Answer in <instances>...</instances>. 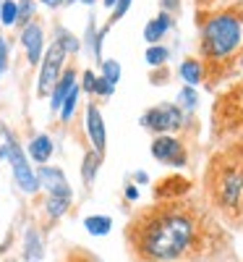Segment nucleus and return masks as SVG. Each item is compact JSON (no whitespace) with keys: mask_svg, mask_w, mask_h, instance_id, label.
Instances as JSON below:
<instances>
[{"mask_svg":"<svg viewBox=\"0 0 243 262\" xmlns=\"http://www.w3.org/2000/svg\"><path fill=\"white\" fill-rule=\"evenodd\" d=\"M102 79H105L110 86H115V84L120 81V63L113 60V58L102 60Z\"/></svg>","mask_w":243,"mask_h":262,"instance_id":"19","label":"nucleus"},{"mask_svg":"<svg viewBox=\"0 0 243 262\" xmlns=\"http://www.w3.org/2000/svg\"><path fill=\"white\" fill-rule=\"evenodd\" d=\"M58 37H60V39H55V42H58V45H60L65 53H76V50H79V39H76L71 32L58 29Z\"/></svg>","mask_w":243,"mask_h":262,"instance_id":"23","label":"nucleus"},{"mask_svg":"<svg viewBox=\"0 0 243 262\" xmlns=\"http://www.w3.org/2000/svg\"><path fill=\"white\" fill-rule=\"evenodd\" d=\"M181 79L186 81V86H196L199 81H202L204 76V69H202V60H196V58H188L181 63V69H178Z\"/></svg>","mask_w":243,"mask_h":262,"instance_id":"15","label":"nucleus"},{"mask_svg":"<svg viewBox=\"0 0 243 262\" xmlns=\"http://www.w3.org/2000/svg\"><path fill=\"white\" fill-rule=\"evenodd\" d=\"M0 137H3V144H0V158H8L18 189L24 194H34L39 189V184H37V173L32 170V165H29V160L24 155V149H21V144L16 142V137L11 134V131H0Z\"/></svg>","mask_w":243,"mask_h":262,"instance_id":"3","label":"nucleus"},{"mask_svg":"<svg viewBox=\"0 0 243 262\" xmlns=\"http://www.w3.org/2000/svg\"><path fill=\"white\" fill-rule=\"evenodd\" d=\"M79 92H81V90H79V84H76L74 90L68 92V97L63 100V105H60V118H63V121H71V118H74L76 102H79Z\"/></svg>","mask_w":243,"mask_h":262,"instance_id":"21","label":"nucleus"},{"mask_svg":"<svg viewBox=\"0 0 243 262\" xmlns=\"http://www.w3.org/2000/svg\"><path fill=\"white\" fill-rule=\"evenodd\" d=\"M97 168H100V155L92 149L84 155V168H81V176H84V184H92L94 176H97Z\"/></svg>","mask_w":243,"mask_h":262,"instance_id":"17","label":"nucleus"},{"mask_svg":"<svg viewBox=\"0 0 243 262\" xmlns=\"http://www.w3.org/2000/svg\"><path fill=\"white\" fill-rule=\"evenodd\" d=\"M16 21H18V3H13V0H3V6H0V24L13 27Z\"/></svg>","mask_w":243,"mask_h":262,"instance_id":"20","label":"nucleus"},{"mask_svg":"<svg viewBox=\"0 0 243 262\" xmlns=\"http://www.w3.org/2000/svg\"><path fill=\"white\" fill-rule=\"evenodd\" d=\"M63 60H65V50L58 45V42H53V45L47 48L45 58H42V69H39V84H37V95L45 97L47 92H53L55 81L60 79V71H63Z\"/></svg>","mask_w":243,"mask_h":262,"instance_id":"5","label":"nucleus"},{"mask_svg":"<svg viewBox=\"0 0 243 262\" xmlns=\"http://www.w3.org/2000/svg\"><path fill=\"white\" fill-rule=\"evenodd\" d=\"M94 79H97L94 71H84V84H81V86H84L86 92H92V90H94Z\"/></svg>","mask_w":243,"mask_h":262,"instance_id":"29","label":"nucleus"},{"mask_svg":"<svg viewBox=\"0 0 243 262\" xmlns=\"http://www.w3.org/2000/svg\"><path fill=\"white\" fill-rule=\"evenodd\" d=\"M29 155H32L34 163H47L50 155H53V139L47 134H37L29 142Z\"/></svg>","mask_w":243,"mask_h":262,"instance_id":"14","label":"nucleus"},{"mask_svg":"<svg viewBox=\"0 0 243 262\" xmlns=\"http://www.w3.org/2000/svg\"><path fill=\"white\" fill-rule=\"evenodd\" d=\"M81 3H84V6H92V3H94V0H81Z\"/></svg>","mask_w":243,"mask_h":262,"instance_id":"35","label":"nucleus"},{"mask_svg":"<svg viewBox=\"0 0 243 262\" xmlns=\"http://www.w3.org/2000/svg\"><path fill=\"white\" fill-rule=\"evenodd\" d=\"M6 66H8V45H6V39L0 37V76L6 74Z\"/></svg>","mask_w":243,"mask_h":262,"instance_id":"28","label":"nucleus"},{"mask_svg":"<svg viewBox=\"0 0 243 262\" xmlns=\"http://www.w3.org/2000/svg\"><path fill=\"white\" fill-rule=\"evenodd\" d=\"M178 102H181V107H196V102H199V95H196V90L193 86H183V90L178 92Z\"/></svg>","mask_w":243,"mask_h":262,"instance_id":"24","label":"nucleus"},{"mask_svg":"<svg viewBox=\"0 0 243 262\" xmlns=\"http://www.w3.org/2000/svg\"><path fill=\"white\" fill-rule=\"evenodd\" d=\"M113 90H115V86H110L102 76L94 79V90H92V92H97V95H102V97H110V95H113Z\"/></svg>","mask_w":243,"mask_h":262,"instance_id":"27","label":"nucleus"},{"mask_svg":"<svg viewBox=\"0 0 243 262\" xmlns=\"http://www.w3.org/2000/svg\"><path fill=\"white\" fill-rule=\"evenodd\" d=\"M160 6H162L165 13H170V11H175V8H181V0H160Z\"/></svg>","mask_w":243,"mask_h":262,"instance_id":"30","label":"nucleus"},{"mask_svg":"<svg viewBox=\"0 0 243 262\" xmlns=\"http://www.w3.org/2000/svg\"><path fill=\"white\" fill-rule=\"evenodd\" d=\"M32 13H34V3H32V0H21V3H18V18L29 21Z\"/></svg>","mask_w":243,"mask_h":262,"instance_id":"26","label":"nucleus"},{"mask_svg":"<svg viewBox=\"0 0 243 262\" xmlns=\"http://www.w3.org/2000/svg\"><path fill=\"white\" fill-rule=\"evenodd\" d=\"M126 200L136 202V200H139V189H136V186H128V189H126Z\"/></svg>","mask_w":243,"mask_h":262,"instance_id":"31","label":"nucleus"},{"mask_svg":"<svg viewBox=\"0 0 243 262\" xmlns=\"http://www.w3.org/2000/svg\"><path fill=\"white\" fill-rule=\"evenodd\" d=\"M86 134H89V139H92L94 152L102 155L107 134H105V121H102V113H100L97 105H86Z\"/></svg>","mask_w":243,"mask_h":262,"instance_id":"10","label":"nucleus"},{"mask_svg":"<svg viewBox=\"0 0 243 262\" xmlns=\"http://www.w3.org/2000/svg\"><path fill=\"white\" fill-rule=\"evenodd\" d=\"M193 242L191 217L175 210H157L136 226V249L149 262H170Z\"/></svg>","mask_w":243,"mask_h":262,"instance_id":"1","label":"nucleus"},{"mask_svg":"<svg viewBox=\"0 0 243 262\" xmlns=\"http://www.w3.org/2000/svg\"><path fill=\"white\" fill-rule=\"evenodd\" d=\"M217 191H220V202L230 207L238 205V196L243 191V168H225V173H220Z\"/></svg>","mask_w":243,"mask_h":262,"instance_id":"7","label":"nucleus"},{"mask_svg":"<svg viewBox=\"0 0 243 262\" xmlns=\"http://www.w3.org/2000/svg\"><path fill=\"white\" fill-rule=\"evenodd\" d=\"M42 257H45L42 236L37 233V228H27V233H24V259L27 262H39Z\"/></svg>","mask_w":243,"mask_h":262,"instance_id":"13","label":"nucleus"},{"mask_svg":"<svg viewBox=\"0 0 243 262\" xmlns=\"http://www.w3.org/2000/svg\"><path fill=\"white\" fill-rule=\"evenodd\" d=\"M0 6H3V0H0Z\"/></svg>","mask_w":243,"mask_h":262,"instance_id":"37","label":"nucleus"},{"mask_svg":"<svg viewBox=\"0 0 243 262\" xmlns=\"http://www.w3.org/2000/svg\"><path fill=\"white\" fill-rule=\"evenodd\" d=\"M65 3H74V0H65Z\"/></svg>","mask_w":243,"mask_h":262,"instance_id":"36","label":"nucleus"},{"mask_svg":"<svg viewBox=\"0 0 243 262\" xmlns=\"http://www.w3.org/2000/svg\"><path fill=\"white\" fill-rule=\"evenodd\" d=\"M147 63L152 66V69H157V66H165L167 63V58H170V50L165 48V45H149V50H147Z\"/></svg>","mask_w":243,"mask_h":262,"instance_id":"18","label":"nucleus"},{"mask_svg":"<svg viewBox=\"0 0 243 262\" xmlns=\"http://www.w3.org/2000/svg\"><path fill=\"white\" fill-rule=\"evenodd\" d=\"M76 86V71H65V74H60V79L55 81V86H53V102H50V107L53 111H60V105H63V100L68 97V92Z\"/></svg>","mask_w":243,"mask_h":262,"instance_id":"12","label":"nucleus"},{"mask_svg":"<svg viewBox=\"0 0 243 262\" xmlns=\"http://www.w3.org/2000/svg\"><path fill=\"white\" fill-rule=\"evenodd\" d=\"M21 45H24V50H27L29 63L37 66L42 60V50H45V34H42V27L34 24V21H29V24L24 27V32H21Z\"/></svg>","mask_w":243,"mask_h":262,"instance_id":"9","label":"nucleus"},{"mask_svg":"<svg viewBox=\"0 0 243 262\" xmlns=\"http://www.w3.org/2000/svg\"><path fill=\"white\" fill-rule=\"evenodd\" d=\"M131 3H134V0H118V3H115V8H113V18H110V21H118V18H123V16L128 13Z\"/></svg>","mask_w":243,"mask_h":262,"instance_id":"25","label":"nucleus"},{"mask_svg":"<svg viewBox=\"0 0 243 262\" xmlns=\"http://www.w3.org/2000/svg\"><path fill=\"white\" fill-rule=\"evenodd\" d=\"M102 3H105L107 8H115V3H118V0H102Z\"/></svg>","mask_w":243,"mask_h":262,"instance_id":"34","label":"nucleus"},{"mask_svg":"<svg viewBox=\"0 0 243 262\" xmlns=\"http://www.w3.org/2000/svg\"><path fill=\"white\" fill-rule=\"evenodd\" d=\"M243 39L240 18L235 13H217L207 18L204 34H202V53L209 60H225L230 58Z\"/></svg>","mask_w":243,"mask_h":262,"instance_id":"2","label":"nucleus"},{"mask_svg":"<svg viewBox=\"0 0 243 262\" xmlns=\"http://www.w3.org/2000/svg\"><path fill=\"white\" fill-rule=\"evenodd\" d=\"M8 262H13V259H8Z\"/></svg>","mask_w":243,"mask_h":262,"instance_id":"38","label":"nucleus"},{"mask_svg":"<svg viewBox=\"0 0 243 262\" xmlns=\"http://www.w3.org/2000/svg\"><path fill=\"white\" fill-rule=\"evenodd\" d=\"M152 158L160 160V163H167L173 168H181L186 163V152H183L178 139H173L167 134H160L157 139L152 142Z\"/></svg>","mask_w":243,"mask_h":262,"instance_id":"6","label":"nucleus"},{"mask_svg":"<svg viewBox=\"0 0 243 262\" xmlns=\"http://www.w3.org/2000/svg\"><path fill=\"white\" fill-rule=\"evenodd\" d=\"M141 126L157 131V134H170L183 126V111L178 105H154L141 116Z\"/></svg>","mask_w":243,"mask_h":262,"instance_id":"4","label":"nucleus"},{"mask_svg":"<svg viewBox=\"0 0 243 262\" xmlns=\"http://www.w3.org/2000/svg\"><path fill=\"white\" fill-rule=\"evenodd\" d=\"M134 179H136L139 184H147V181H149V176H147V173H144V170H139V173H136V176H134Z\"/></svg>","mask_w":243,"mask_h":262,"instance_id":"33","label":"nucleus"},{"mask_svg":"<svg viewBox=\"0 0 243 262\" xmlns=\"http://www.w3.org/2000/svg\"><path fill=\"white\" fill-rule=\"evenodd\" d=\"M63 3H65V0H42V6H47V8H58Z\"/></svg>","mask_w":243,"mask_h":262,"instance_id":"32","label":"nucleus"},{"mask_svg":"<svg viewBox=\"0 0 243 262\" xmlns=\"http://www.w3.org/2000/svg\"><path fill=\"white\" fill-rule=\"evenodd\" d=\"M71 205V196H47V215L50 217H60Z\"/></svg>","mask_w":243,"mask_h":262,"instance_id":"22","label":"nucleus"},{"mask_svg":"<svg viewBox=\"0 0 243 262\" xmlns=\"http://www.w3.org/2000/svg\"><path fill=\"white\" fill-rule=\"evenodd\" d=\"M84 228L89 231L92 236H107L110 228H113V221H110L107 215H89L84 221Z\"/></svg>","mask_w":243,"mask_h":262,"instance_id":"16","label":"nucleus"},{"mask_svg":"<svg viewBox=\"0 0 243 262\" xmlns=\"http://www.w3.org/2000/svg\"><path fill=\"white\" fill-rule=\"evenodd\" d=\"M170 27H173V18H170V13L162 11L160 16H154L144 27V39L149 42V45H160V39L170 32Z\"/></svg>","mask_w":243,"mask_h":262,"instance_id":"11","label":"nucleus"},{"mask_svg":"<svg viewBox=\"0 0 243 262\" xmlns=\"http://www.w3.org/2000/svg\"><path fill=\"white\" fill-rule=\"evenodd\" d=\"M37 184L47 191V196H71V186L68 179L60 168H50V165H42L37 170Z\"/></svg>","mask_w":243,"mask_h":262,"instance_id":"8","label":"nucleus"}]
</instances>
